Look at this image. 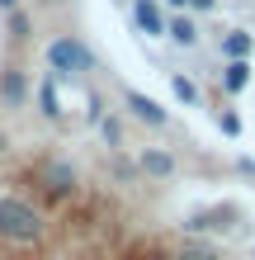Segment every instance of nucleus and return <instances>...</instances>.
I'll return each mask as SVG.
<instances>
[{
    "instance_id": "7ed1b4c3",
    "label": "nucleus",
    "mask_w": 255,
    "mask_h": 260,
    "mask_svg": "<svg viewBox=\"0 0 255 260\" xmlns=\"http://www.w3.org/2000/svg\"><path fill=\"white\" fill-rule=\"evenodd\" d=\"M38 185H43V194H48L52 204H62V199L76 194V171H71L66 161H43L38 166Z\"/></svg>"
},
{
    "instance_id": "6ab92c4d",
    "label": "nucleus",
    "mask_w": 255,
    "mask_h": 260,
    "mask_svg": "<svg viewBox=\"0 0 255 260\" xmlns=\"http://www.w3.org/2000/svg\"><path fill=\"white\" fill-rule=\"evenodd\" d=\"M217 0H189V14H213Z\"/></svg>"
},
{
    "instance_id": "4be33fe9",
    "label": "nucleus",
    "mask_w": 255,
    "mask_h": 260,
    "mask_svg": "<svg viewBox=\"0 0 255 260\" xmlns=\"http://www.w3.org/2000/svg\"><path fill=\"white\" fill-rule=\"evenodd\" d=\"M0 10H5V14H10V10H19V0H0Z\"/></svg>"
},
{
    "instance_id": "ddd939ff",
    "label": "nucleus",
    "mask_w": 255,
    "mask_h": 260,
    "mask_svg": "<svg viewBox=\"0 0 255 260\" xmlns=\"http://www.w3.org/2000/svg\"><path fill=\"white\" fill-rule=\"evenodd\" d=\"M5 28H10V38H14V43H28V38H33V19H28V10H24V5L5 14Z\"/></svg>"
},
{
    "instance_id": "dca6fc26",
    "label": "nucleus",
    "mask_w": 255,
    "mask_h": 260,
    "mask_svg": "<svg viewBox=\"0 0 255 260\" xmlns=\"http://www.w3.org/2000/svg\"><path fill=\"white\" fill-rule=\"evenodd\" d=\"M175 260H217V251H213V246H203V241H185Z\"/></svg>"
},
{
    "instance_id": "9b49d317",
    "label": "nucleus",
    "mask_w": 255,
    "mask_h": 260,
    "mask_svg": "<svg viewBox=\"0 0 255 260\" xmlns=\"http://www.w3.org/2000/svg\"><path fill=\"white\" fill-rule=\"evenodd\" d=\"M33 100H38V114L48 118V123H57V118H62V95H57V85H52V71H48V76L38 81Z\"/></svg>"
},
{
    "instance_id": "39448f33",
    "label": "nucleus",
    "mask_w": 255,
    "mask_h": 260,
    "mask_svg": "<svg viewBox=\"0 0 255 260\" xmlns=\"http://www.w3.org/2000/svg\"><path fill=\"white\" fill-rule=\"evenodd\" d=\"M132 24H137L147 38H166L170 14H166V5H161V0H132Z\"/></svg>"
},
{
    "instance_id": "2eb2a0df",
    "label": "nucleus",
    "mask_w": 255,
    "mask_h": 260,
    "mask_svg": "<svg viewBox=\"0 0 255 260\" xmlns=\"http://www.w3.org/2000/svg\"><path fill=\"white\" fill-rule=\"evenodd\" d=\"M85 123L90 128L104 123V95H99V90H90V95H85Z\"/></svg>"
},
{
    "instance_id": "0eeeda50",
    "label": "nucleus",
    "mask_w": 255,
    "mask_h": 260,
    "mask_svg": "<svg viewBox=\"0 0 255 260\" xmlns=\"http://www.w3.org/2000/svg\"><path fill=\"white\" fill-rule=\"evenodd\" d=\"M236 218V208H203V213H189L185 218V232L199 237V232H227Z\"/></svg>"
},
{
    "instance_id": "a211bd4d",
    "label": "nucleus",
    "mask_w": 255,
    "mask_h": 260,
    "mask_svg": "<svg viewBox=\"0 0 255 260\" xmlns=\"http://www.w3.org/2000/svg\"><path fill=\"white\" fill-rule=\"evenodd\" d=\"M99 133H104V142H109V147H118V142H123V123H118V118H104V123H99Z\"/></svg>"
},
{
    "instance_id": "f3484780",
    "label": "nucleus",
    "mask_w": 255,
    "mask_h": 260,
    "mask_svg": "<svg viewBox=\"0 0 255 260\" xmlns=\"http://www.w3.org/2000/svg\"><path fill=\"white\" fill-rule=\"evenodd\" d=\"M217 128H222V137H241V114L236 109H217Z\"/></svg>"
},
{
    "instance_id": "9d476101",
    "label": "nucleus",
    "mask_w": 255,
    "mask_h": 260,
    "mask_svg": "<svg viewBox=\"0 0 255 260\" xmlns=\"http://www.w3.org/2000/svg\"><path fill=\"white\" fill-rule=\"evenodd\" d=\"M137 171L152 175V180H170L175 175V156H170V151H161V147H147L142 156H137Z\"/></svg>"
},
{
    "instance_id": "412c9836",
    "label": "nucleus",
    "mask_w": 255,
    "mask_h": 260,
    "mask_svg": "<svg viewBox=\"0 0 255 260\" xmlns=\"http://www.w3.org/2000/svg\"><path fill=\"white\" fill-rule=\"evenodd\" d=\"M166 5H170V10L179 14V10H189V0H166Z\"/></svg>"
},
{
    "instance_id": "4468645a",
    "label": "nucleus",
    "mask_w": 255,
    "mask_h": 260,
    "mask_svg": "<svg viewBox=\"0 0 255 260\" xmlns=\"http://www.w3.org/2000/svg\"><path fill=\"white\" fill-rule=\"evenodd\" d=\"M170 90H175V100H179V104H189V109L199 104V85H194L189 76H179V71H175V76H170Z\"/></svg>"
},
{
    "instance_id": "6e6552de",
    "label": "nucleus",
    "mask_w": 255,
    "mask_h": 260,
    "mask_svg": "<svg viewBox=\"0 0 255 260\" xmlns=\"http://www.w3.org/2000/svg\"><path fill=\"white\" fill-rule=\"evenodd\" d=\"M166 38L175 43V48H199V14H189V10L170 14V24H166Z\"/></svg>"
},
{
    "instance_id": "20e7f679",
    "label": "nucleus",
    "mask_w": 255,
    "mask_h": 260,
    "mask_svg": "<svg viewBox=\"0 0 255 260\" xmlns=\"http://www.w3.org/2000/svg\"><path fill=\"white\" fill-rule=\"evenodd\" d=\"M123 109L137 118V123H147V128H166L170 123V109L156 104L152 95H142V90H123Z\"/></svg>"
},
{
    "instance_id": "423d86ee",
    "label": "nucleus",
    "mask_w": 255,
    "mask_h": 260,
    "mask_svg": "<svg viewBox=\"0 0 255 260\" xmlns=\"http://www.w3.org/2000/svg\"><path fill=\"white\" fill-rule=\"evenodd\" d=\"M0 104H5V109H24L28 104V71L24 67L0 71Z\"/></svg>"
},
{
    "instance_id": "f257e3e1",
    "label": "nucleus",
    "mask_w": 255,
    "mask_h": 260,
    "mask_svg": "<svg viewBox=\"0 0 255 260\" xmlns=\"http://www.w3.org/2000/svg\"><path fill=\"white\" fill-rule=\"evenodd\" d=\"M48 237V222H43V213L28 204L19 194H0V241L14 251H28L38 246V241Z\"/></svg>"
},
{
    "instance_id": "1a4fd4ad",
    "label": "nucleus",
    "mask_w": 255,
    "mask_h": 260,
    "mask_svg": "<svg viewBox=\"0 0 255 260\" xmlns=\"http://www.w3.org/2000/svg\"><path fill=\"white\" fill-rule=\"evenodd\" d=\"M250 52H255L250 28H227L222 34V62H250Z\"/></svg>"
},
{
    "instance_id": "aec40b11",
    "label": "nucleus",
    "mask_w": 255,
    "mask_h": 260,
    "mask_svg": "<svg viewBox=\"0 0 255 260\" xmlns=\"http://www.w3.org/2000/svg\"><path fill=\"white\" fill-rule=\"evenodd\" d=\"M236 166H241V175H255V161H250V156H241Z\"/></svg>"
},
{
    "instance_id": "f03ea898",
    "label": "nucleus",
    "mask_w": 255,
    "mask_h": 260,
    "mask_svg": "<svg viewBox=\"0 0 255 260\" xmlns=\"http://www.w3.org/2000/svg\"><path fill=\"white\" fill-rule=\"evenodd\" d=\"M43 57H48V71H52V76H62V81H76V76H85V71H95V67H99V62H95V52H90L76 34L52 38L48 48H43Z\"/></svg>"
},
{
    "instance_id": "f8f14e48",
    "label": "nucleus",
    "mask_w": 255,
    "mask_h": 260,
    "mask_svg": "<svg viewBox=\"0 0 255 260\" xmlns=\"http://www.w3.org/2000/svg\"><path fill=\"white\" fill-rule=\"evenodd\" d=\"M250 62H222V90H227V95H241V90L250 85Z\"/></svg>"
}]
</instances>
